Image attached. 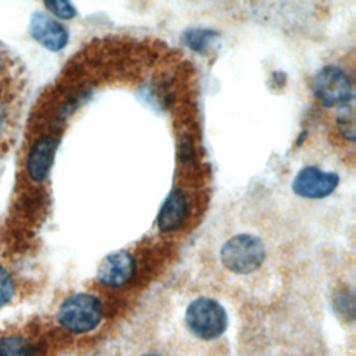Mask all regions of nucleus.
<instances>
[{
	"label": "nucleus",
	"instance_id": "obj_1",
	"mask_svg": "<svg viewBox=\"0 0 356 356\" xmlns=\"http://www.w3.org/2000/svg\"><path fill=\"white\" fill-rule=\"evenodd\" d=\"M264 242L253 234H236L228 238L220 249L222 267L234 274H250L266 260Z\"/></svg>",
	"mask_w": 356,
	"mask_h": 356
},
{
	"label": "nucleus",
	"instance_id": "obj_14",
	"mask_svg": "<svg viewBox=\"0 0 356 356\" xmlns=\"http://www.w3.org/2000/svg\"><path fill=\"white\" fill-rule=\"evenodd\" d=\"M338 127L343 136H346L349 140H355V118L352 107H349L348 111L338 118Z\"/></svg>",
	"mask_w": 356,
	"mask_h": 356
},
{
	"label": "nucleus",
	"instance_id": "obj_4",
	"mask_svg": "<svg viewBox=\"0 0 356 356\" xmlns=\"http://www.w3.org/2000/svg\"><path fill=\"white\" fill-rule=\"evenodd\" d=\"M313 88L317 99L325 107H345L353 100L349 78L335 65L323 67L314 76Z\"/></svg>",
	"mask_w": 356,
	"mask_h": 356
},
{
	"label": "nucleus",
	"instance_id": "obj_5",
	"mask_svg": "<svg viewBox=\"0 0 356 356\" xmlns=\"http://www.w3.org/2000/svg\"><path fill=\"white\" fill-rule=\"evenodd\" d=\"M338 184V174L323 171L316 165H306L296 174L292 189L305 199H324L337 189Z\"/></svg>",
	"mask_w": 356,
	"mask_h": 356
},
{
	"label": "nucleus",
	"instance_id": "obj_3",
	"mask_svg": "<svg viewBox=\"0 0 356 356\" xmlns=\"http://www.w3.org/2000/svg\"><path fill=\"white\" fill-rule=\"evenodd\" d=\"M102 318V302L90 293H75L67 298L57 312L58 323L74 334L93 331Z\"/></svg>",
	"mask_w": 356,
	"mask_h": 356
},
{
	"label": "nucleus",
	"instance_id": "obj_10",
	"mask_svg": "<svg viewBox=\"0 0 356 356\" xmlns=\"http://www.w3.org/2000/svg\"><path fill=\"white\" fill-rule=\"evenodd\" d=\"M0 356H36V348L21 334H7L0 338Z\"/></svg>",
	"mask_w": 356,
	"mask_h": 356
},
{
	"label": "nucleus",
	"instance_id": "obj_7",
	"mask_svg": "<svg viewBox=\"0 0 356 356\" xmlns=\"http://www.w3.org/2000/svg\"><path fill=\"white\" fill-rule=\"evenodd\" d=\"M29 29L32 38L50 51H58L68 43L67 29L43 13H35L32 15Z\"/></svg>",
	"mask_w": 356,
	"mask_h": 356
},
{
	"label": "nucleus",
	"instance_id": "obj_11",
	"mask_svg": "<svg viewBox=\"0 0 356 356\" xmlns=\"http://www.w3.org/2000/svg\"><path fill=\"white\" fill-rule=\"evenodd\" d=\"M217 36L218 33L214 31L204 28H192L185 32L184 40L186 46L195 50L196 53H206Z\"/></svg>",
	"mask_w": 356,
	"mask_h": 356
},
{
	"label": "nucleus",
	"instance_id": "obj_8",
	"mask_svg": "<svg viewBox=\"0 0 356 356\" xmlns=\"http://www.w3.org/2000/svg\"><path fill=\"white\" fill-rule=\"evenodd\" d=\"M56 147L57 140L50 135L40 136L31 145L25 160V168L32 181L42 182L47 177Z\"/></svg>",
	"mask_w": 356,
	"mask_h": 356
},
{
	"label": "nucleus",
	"instance_id": "obj_6",
	"mask_svg": "<svg viewBox=\"0 0 356 356\" xmlns=\"http://www.w3.org/2000/svg\"><path fill=\"white\" fill-rule=\"evenodd\" d=\"M135 273V260L128 252H114L106 256L97 268V280L113 288H118L131 281Z\"/></svg>",
	"mask_w": 356,
	"mask_h": 356
},
{
	"label": "nucleus",
	"instance_id": "obj_13",
	"mask_svg": "<svg viewBox=\"0 0 356 356\" xmlns=\"http://www.w3.org/2000/svg\"><path fill=\"white\" fill-rule=\"evenodd\" d=\"M15 292V284L13 280L11 273L0 266V307H3L4 305H7Z\"/></svg>",
	"mask_w": 356,
	"mask_h": 356
},
{
	"label": "nucleus",
	"instance_id": "obj_15",
	"mask_svg": "<svg viewBox=\"0 0 356 356\" xmlns=\"http://www.w3.org/2000/svg\"><path fill=\"white\" fill-rule=\"evenodd\" d=\"M142 356H165V355L159 353V352H147V353H145V355H142Z\"/></svg>",
	"mask_w": 356,
	"mask_h": 356
},
{
	"label": "nucleus",
	"instance_id": "obj_12",
	"mask_svg": "<svg viewBox=\"0 0 356 356\" xmlns=\"http://www.w3.org/2000/svg\"><path fill=\"white\" fill-rule=\"evenodd\" d=\"M43 3L46 8L57 18L71 19L76 15V10L70 0H43Z\"/></svg>",
	"mask_w": 356,
	"mask_h": 356
},
{
	"label": "nucleus",
	"instance_id": "obj_9",
	"mask_svg": "<svg viewBox=\"0 0 356 356\" xmlns=\"http://www.w3.org/2000/svg\"><path fill=\"white\" fill-rule=\"evenodd\" d=\"M188 214V197L185 192L175 188L164 200L157 216V227L163 232L177 229Z\"/></svg>",
	"mask_w": 356,
	"mask_h": 356
},
{
	"label": "nucleus",
	"instance_id": "obj_16",
	"mask_svg": "<svg viewBox=\"0 0 356 356\" xmlns=\"http://www.w3.org/2000/svg\"><path fill=\"white\" fill-rule=\"evenodd\" d=\"M1 121H3V113H1V108H0V125H1Z\"/></svg>",
	"mask_w": 356,
	"mask_h": 356
},
{
	"label": "nucleus",
	"instance_id": "obj_2",
	"mask_svg": "<svg viewBox=\"0 0 356 356\" xmlns=\"http://www.w3.org/2000/svg\"><path fill=\"white\" fill-rule=\"evenodd\" d=\"M188 330L199 339L211 341L220 338L228 327L225 309L211 298H197L189 303L185 312Z\"/></svg>",
	"mask_w": 356,
	"mask_h": 356
}]
</instances>
